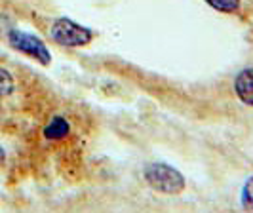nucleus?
I'll return each mask as SVG.
<instances>
[{"label": "nucleus", "instance_id": "20e7f679", "mask_svg": "<svg viewBox=\"0 0 253 213\" xmlns=\"http://www.w3.org/2000/svg\"><path fill=\"white\" fill-rule=\"evenodd\" d=\"M234 91L244 105L253 107V69H244L236 75Z\"/></svg>", "mask_w": 253, "mask_h": 213}, {"label": "nucleus", "instance_id": "6e6552de", "mask_svg": "<svg viewBox=\"0 0 253 213\" xmlns=\"http://www.w3.org/2000/svg\"><path fill=\"white\" fill-rule=\"evenodd\" d=\"M242 206L248 210H253V177H250L242 188Z\"/></svg>", "mask_w": 253, "mask_h": 213}, {"label": "nucleus", "instance_id": "1a4fd4ad", "mask_svg": "<svg viewBox=\"0 0 253 213\" xmlns=\"http://www.w3.org/2000/svg\"><path fill=\"white\" fill-rule=\"evenodd\" d=\"M4 160H6V152H4V149L0 147V166L4 164Z\"/></svg>", "mask_w": 253, "mask_h": 213}, {"label": "nucleus", "instance_id": "f257e3e1", "mask_svg": "<svg viewBox=\"0 0 253 213\" xmlns=\"http://www.w3.org/2000/svg\"><path fill=\"white\" fill-rule=\"evenodd\" d=\"M143 175L156 192H162V194H179L185 188V177L169 164H149Z\"/></svg>", "mask_w": 253, "mask_h": 213}, {"label": "nucleus", "instance_id": "7ed1b4c3", "mask_svg": "<svg viewBox=\"0 0 253 213\" xmlns=\"http://www.w3.org/2000/svg\"><path fill=\"white\" fill-rule=\"evenodd\" d=\"M8 40H10V44H12L15 50H19L21 53H25L29 57H33V59H37L38 63H44V65H48L50 63V51L46 48V44L37 38L35 35H29V33H23V31H19V29H12L10 33H8Z\"/></svg>", "mask_w": 253, "mask_h": 213}, {"label": "nucleus", "instance_id": "39448f33", "mask_svg": "<svg viewBox=\"0 0 253 213\" xmlns=\"http://www.w3.org/2000/svg\"><path fill=\"white\" fill-rule=\"evenodd\" d=\"M69 131H71V126H69V122H67L65 118H61V116H55L50 124L44 128L46 139H63L69 135Z\"/></svg>", "mask_w": 253, "mask_h": 213}, {"label": "nucleus", "instance_id": "0eeeda50", "mask_svg": "<svg viewBox=\"0 0 253 213\" xmlns=\"http://www.w3.org/2000/svg\"><path fill=\"white\" fill-rule=\"evenodd\" d=\"M15 88V84H13V76L4 69V67H0V97L2 95H10Z\"/></svg>", "mask_w": 253, "mask_h": 213}, {"label": "nucleus", "instance_id": "423d86ee", "mask_svg": "<svg viewBox=\"0 0 253 213\" xmlns=\"http://www.w3.org/2000/svg\"><path fill=\"white\" fill-rule=\"evenodd\" d=\"M213 10L223 13H234L240 10V0H206Z\"/></svg>", "mask_w": 253, "mask_h": 213}, {"label": "nucleus", "instance_id": "f03ea898", "mask_svg": "<svg viewBox=\"0 0 253 213\" xmlns=\"http://www.w3.org/2000/svg\"><path fill=\"white\" fill-rule=\"evenodd\" d=\"M50 37L51 40H55L59 46H67V48H80V46H86L91 42L93 33L88 27L80 25L73 19H55V23L50 29Z\"/></svg>", "mask_w": 253, "mask_h": 213}]
</instances>
